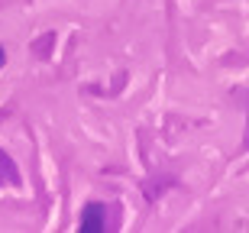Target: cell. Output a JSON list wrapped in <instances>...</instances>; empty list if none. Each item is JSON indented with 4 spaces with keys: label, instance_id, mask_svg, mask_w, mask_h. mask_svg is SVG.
Returning <instances> with one entry per match:
<instances>
[{
    "label": "cell",
    "instance_id": "obj_1",
    "mask_svg": "<svg viewBox=\"0 0 249 233\" xmlns=\"http://www.w3.org/2000/svg\"><path fill=\"white\" fill-rule=\"evenodd\" d=\"M78 230H81V233H101V230H107V207H104V204H97V201L84 204V211H81V224H78Z\"/></svg>",
    "mask_w": 249,
    "mask_h": 233
},
{
    "label": "cell",
    "instance_id": "obj_2",
    "mask_svg": "<svg viewBox=\"0 0 249 233\" xmlns=\"http://www.w3.org/2000/svg\"><path fill=\"white\" fill-rule=\"evenodd\" d=\"M3 62H7V52H3V46H0V65H3Z\"/></svg>",
    "mask_w": 249,
    "mask_h": 233
}]
</instances>
